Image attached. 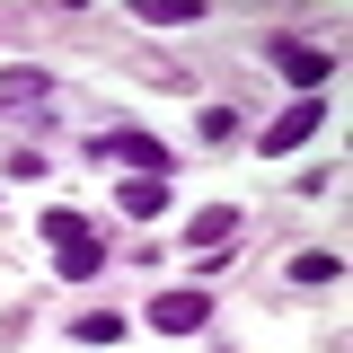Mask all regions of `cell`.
<instances>
[{
	"label": "cell",
	"mask_w": 353,
	"mask_h": 353,
	"mask_svg": "<svg viewBox=\"0 0 353 353\" xmlns=\"http://www.w3.org/2000/svg\"><path fill=\"white\" fill-rule=\"evenodd\" d=\"M265 62L301 88V97H318V88L336 80V53H327V44H309V36H265Z\"/></svg>",
	"instance_id": "obj_1"
},
{
	"label": "cell",
	"mask_w": 353,
	"mask_h": 353,
	"mask_svg": "<svg viewBox=\"0 0 353 353\" xmlns=\"http://www.w3.org/2000/svg\"><path fill=\"white\" fill-rule=\"evenodd\" d=\"M141 318H150L159 336H203V318H212V292H203V283H185V292H159Z\"/></svg>",
	"instance_id": "obj_2"
},
{
	"label": "cell",
	"mask_w": 353,
	"mask_h": 353,
	"mask_svg": "<svg viewBox=\"0 0 353 353\" xmlns=\"http://www.w3.org/2000/svg\"><path fill=\"white\" fill-rule=\"evenodd\" d=\"M88 159H124L141 176H168V150L150 141V132H88Z\"/></svg>",
	"instance_id": "obj_3"
},
{
	"label": "cell",
	"mask_w": 353,
	"mask_h": 353,
	"mask_svg": "<svg viewBox=\"0 0 353 353\" xmlns=\"http://www.w3.org/2000/svg\"><path fill=\"white\" fill-rule=\"evenodd\" d=\"M318 115H327L318 97H301V106H283V115H274V124L256 132V150H265V159H292V150H301L309 132H318Z\"/></svg>",
	"instance_id": "obj_4"
},
{
	"label": "cell",
	"mask_w": 353,
	"mask_h": 353,
	"mask_svg": "<svg viewBox=\"0 0 353 353\" xmlns=\"http://www.w3.org/2000/svg\"><path fill=\"white\" fill-rule=\"evenodd\" d=\"M239 203H203V212L185 221V248H203V256H221V248H230V239H239Z\"/></svg>",
	"instance_id": "obj_5"
},
{
	"label": "cell",
	"mask_w": 353,
	"mask_h": 353,
	"mask_svg": "<svg viewBox=\"0 0 353 353\" xmlns=\"http://www.w3.org/2000/svg\"><path fill=\"white\" fill-rule=\"evenodd\" d=\"M115 203H124L132 221H159V212L176 203V185H168V176H124V185H115Z\"/></svg>",
	"instance_id": "obj_6"
},
{
	"label": "cell",
	"mask_w": 353,
	"mask_h": 353,
	"mask_svg": "<svg viewBox=\"0 0 353 353\" xmlns=\"http://www.w3.org/2000/svg\"><path fill=\"white\" fill-rule=\"evenodd\" d=\"M53 265H62V283H97V274H106V248H97V230H88L80 248H53Z\"/></svg>",
	"instance_id": "obj_7"
},
{
	"label": "cell",
	"mask_w": 353,
	"mask_h": 353,
	"mask_svg": "<svg viewBox=\"0 0 353 353\" xmlns=\"http://www.w3.org/2000/svg\"><path fill=\"white\" fill-rule=\"evenodd\" d=\"M124 327H132V318H115V309H88V318H71V345H88V353H97V345H124Z\"/></svg>",
	"instance_id": "obj_8"
},
{
	"label": "cell",
	"mask_w": 353,
	"mask_h": 353,
	"mask_svg": "<svg viewBox=\"0 0 353 353\" xmlns=\"http://www.w3.org/2000/svg\"><path fill=\"white\" fill-rule=\"evenodd\" d=\"M36 230H44V239H53V248H80V239H88V221L71 212V203H53V212H44Z\"/></svg>",
	"instance_id": "obj_9"
},
{
	"label": "cell",
	"mask_w": 353,
	"mask_h": 353,
	"mask_svg": "<svg viewBox=\"0 0 353 353\" xmlns=\"http://www.w3.org/2000/svg\"><path fill=\"white\" fill-rule=\"evenodd\" d=\"M345 274V256L336 248H309V256H292V283H336Z\"/></svg>",
	"instance_id": "obj_10"
},
{
	"label": "cell",
	"mask_w": 353,
	"mask_h": 353,
	"mask_svg": "<svg viewBox=\"0 0 353 353\" xmlns=\"http://www.w3.org/2000/svg\"><path fill=\"white\" fill-rule=\"evenodd\" d=\"M141 18L150 27H185V18H203V0H141Z\"/></svg>",
	"instance_id": "obj_11"
},
{
	"label": "cell",
	"mask_w": 353,
	"mask_h": 353,
	"mask_svg": "<svg viewBox=\"0 0 353 353\" xmlns=\"http://www.w3.org/2000/svg\"><path fill=\"white\" fill-rule=\"evenodd\" d=\"M0 97H44V71H27V62H18V71H0Z\"/></svg>",
	"instance_id": "obj_12"
},
{
	"label": "cell",
	"mask_w": 353,
	"mask_h": 353,
	"mask_svg": "<svg viewBox=\"0 0 353 353\" xmlns=\"http://www.w3.org/2000/svg\"><path fill=\"white\" fill-rule=\"evenodd\" d=\"M194 132H203V141H230V132H239V106H203V124H194Z\"/></svg>",
	"instance_id": "obj_13"
}]
</instances>
